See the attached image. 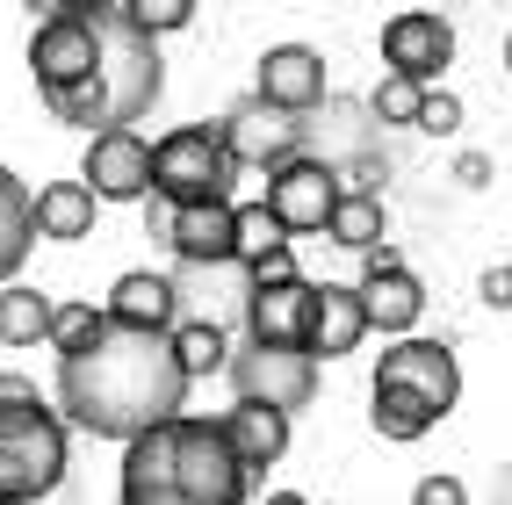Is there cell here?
Wrapping results in <instances>:
<instances>
[{"instance_id":"d6986e66","label":"cell","mask_w":512,"mask_h":505,"mask_svg":"<svg viewBox=\"0 0 512 505\" xmlns=\"http://www.w3.org/2000/svg\"><path fill=\"white\" fill-rule=\"evenodd\" d=\"M224 433H231V448H238V462H246L253 477L289 455V412H267V404H231Z\"/></svg>"},{"instance_id":"f1b7e54d","label":"cell","mask_w":512,"mask_h":505,"mask_svg":"<svg viewBox=\"0 0 512 505\" xmlns=\"http://www.w3.org/2000/svg\"><path fill=\"white\" fill-rule=\"evenodd\" d=\"M130 8H138V22L152 29V37H174V29L195 22V0H130Z\"/></svg>"},{"instance_id":"7a4b0ae2","label":"cell","mask_w":512,"mask_h":505,"mask_svg":"<svg viewBox=\"0 0 512 505\" xmlns=\"http://www.w3.org/2000/svg\"><path fill=\"white\" fill-rule=\"evenodd\" d=\"M253 469L238 462L224 419H166L123 448L116 505H246Z\"/></svg>"},{"instance_id":"cb8c5ba5","label":"cell","mask_w":512,"mask_h":505,"mask_svg":"<svg viewBox=\"0 0 512 505\" xmlns=\"http://www.w3.org/2000/svg\"><path fill=\"white\" fill-rule=\"evenodd\" d=\"M51 325H58V303L44 289H29V282L0 289V347H37V340H51Z\"/></svg>"},{"instance_id":"52a82bcc","label":"cell","mask_w":512,"mask_h":505,"mask_svg":"<svg viewBox=\"0 0 512 505\" xmlns=\"http://www.w3.org/2000/svg\"><path fill=\"white\" fill-rule=\"evenodd\" d=\"M29 73H37L44 94H73L101 73V37H94L87 0H58V8L29 29Z\"/></svg>"},{"instance_id":"7c38bea8","label":"cell","mask_w":512,"mask_h":505,"mask_svg":"<svg viewBox=\"0 0 512 505\" xmlns=\"http://www.w3.org/2000/svg\"><path fill=\"white\" fill-rule=\"evenodd\" d=\"M318 332V282H267L246 296V340L260 347H311Z\"/></svg>"},{"instance_id":"8fae6325","label":"cell","mask_w":512,"mask_h":505,"mask_svg":"<svg viewBox=\"0 0 512 505\" xmlns=\"http://www.w3.org/2000/svg\"><path fill=\"white\" fill-rule=\"evenodd\" d=\"M152 138L145 130H101L87 138V159H80V181L101 195V202H145L152 195Z\"/></svg>"},{"instance_id":"6da1fadb","label":"cell","mask_w":512,"mask_h":505,"mask_svg":"<svg viewBox=\"0 0 512 505\" xmlns=\"http://www.w3.org/2000/svg\"><path fill=\"white\" fill-rule=\"evenodd\" d=\"M188 397V368L174 354V332H130V325H101V340L58 361L51 404L65 426L94 433V441H145L152 426L181 419Z\"/></svg>"},{"instance_id":"30bf717a","label":"cell","mask_w":512,"mask_h":505,"mask_svg":"<svg viewBox=\"0 0 512 505\" xmlns=\"http://www.w3.org/2000/svg\"><path fill=\"white\" fill-rule=\"evenodd\" d=\"M383 65H390L397 80H412V87H433V80L455 65V22L433 15V8L390 15V22H383Z\"/></svg>"},{"instance_id":"484cf974","label":"cell","mask_w":512,"mask_h":505,"mask_svg":"<svg viewBox=\"0 0 512 505\" xmlns=\"http://www.w3.org/2000/svg\"><path fill=\"white\" fill-rule=\"evenodd\" d=\"M282 246H289L282 217L267 210V202H238V267H260L267 253H282Z\"/></svg>"},{"instance_id":"5bb4252c","label":"cell","mask_w":512,"mask_h":505,"mask_svg":"<svg viewBox=\"0 0 512 505\" xmlns=\"http://www.w3.org/2000/svg\"><path fill=\"white\" fill-rule=\"evenodd\" d=\"M296 138H303V123L282 116V109H267L260 94H246V101L224 116V145H231V159H238V166H260V174L289 166V159H296Z\"/></svg>"},{"instance_id":"9c48e42d","label":"cell","mask_w":512,"mask_h":505,"mask_svg":"<svg viewBox=\"0 0 512 505\" xmlns=\"http://www.w3.org/2000/svg\"><path fill=\"white\" fill-rule=\"evenodd\" d=\"M375 383H397V390H412V397H426L440 419L462 404V361H455V347L448 340H390L383 347V361H375Z\"/></svg>"},{"instance_id":"5b68a950","label":"cell","mask_w":512,"mask_h":505,"mask_svg":"<svg viewBox=\"0 0 512 505\" xmlns=\"http://www.w3.org/2000/svg\"><path fill=\"white\" fill-rule=\"evenodd\" d=\"M238 188V159L224 145V123H181L152 152V195L166 210H217Z\"/></svg>"},{"instance_id":"4dcf8cb0","label":"cell","mask_w":512,"mask_h":505,"mask_svg":"<svg viewBox=\"0 0 512 505\" xmlns=\"http://www.w3.org/2000/svg\"><path fill=\"white\" fill-rule=\"evenodd\" d=\"M412 505H469V484H462V477H448V469H433V477H419Z\"/></svg>"},{"instance_id":"2e32d148","label":"cell","mask_w":512,"mask_h":505,"mask_svg":"<svg viewBox=\"0 0 512 505\" xmlns=\"http://www.w3.org/2000/svg\"><path fill=\"white\" fill-rule=\"evenodd\" d=\"M159 231L181 267H238V202L217 210H159Z\"/></svg>"},{"instance_id":"d590c367","label":"cell","mask_w":512,"mask_h":505,"mask_svg":"<svg viewBox=\"0 0 512 505\" xmlns=\"http://www.w3.org/2000/svg\"><path fill=\"white\" fill-rule=\"evenodd\" d=\"M505 73H512V29H505Z\"/></svg>"},{"instance_id":"ffe728a7","label":"cell","mask_w":512,"mask_h":505,"mask_svg":"<svg viewBox=\"0 0 512 505\" xmlns=\"http://www.w3.org/2000/svg\"><path fill=\"white\" fill-rule=\"evenodd\" d=\"M94 217H101V195H94L87 181H44V188H37V239L73 246V239H87V231H94Z\"/></svg>"},{"instance_id":"7402d4cb","label":"cell","mask_w":512,"mask_h":505,"mask_svg":"<svg viewBox=\"0 0 512 505\" xmlns=\"http://www.w3.org/2000/svg\"><path fill=\"white\" fill-rule=\"evenodd\" d=\"M325 239L332 246H347V253H383V239H390V210H383V195L375 188H347V202L332 210V224H325Z\"/></svg>"},{"instance_id":"4316f807","label":"cell","mask_w":512,"mask_h":505,"mask_svg":"<svg viewBox=\"0 0 512 505\" xmlns=\"http://www.w3.org/2000/svg\"><path fill=\"white\" fill-rule=\"evenodd\" d=\"M426 94H433V87H412V80L383 73V80H375V94H368V109L383 116V123H412V130H419V116H426Z\"/></svg>"},{"instance_id":"f546056e","label":"cell","mask_w":512,"mask_h":505,"mask_svg":"<svg viewBox=\"0 0 512 505\" xmlns=\"http://www.w3.org/2000/svg\"><path fill=\"white\" fill-rule=\"evenodd\" d=\"M419 130H433V138H455V130H462V101H455L448 87H433V94H426V116H419Z\"/></svg>"},{"instance_id":"e575fe53","label":"cell","mask_w":512,"mask_h":505,"mask_svg":"<svg viewBox=\"0 0 512 505\" xmlns=\"http://www.w3.org/2000/svg\"><path fill=\"white\" fill-rule=\"evenodd\" d=\"M267 505H311L303 491H267Z\"/></svg>"},{"instance_id":"ac0fdd59","label":"cell","mask_w":512,"mask_h":505,"mask_svg":"<svg viewBox=\"0 0 512 505\" xmlns=\"http://www.w3.org/2000/svg\"><path fill=\"white\" fill-rule=\"evenodd\" d=\"M368 332H375V325H368L361 289H347V282H318V332H311V354H318V361H339V354H354Z\"/></svg>"},{"instance_id":"d4e9b609","label":"cell","mask_w":512,"mask_h":505,"mask_svg":"<svg viewBox=\"0 0 512 505\" xmlns=\"http://www.w3.org/2000/svg\"><path fill=\"white\" fill-rule=\"evenodd\" d=\"M174 354H181V368H188V383H195V376H217V368H231V332L210 325V318H181V325H174Z\"/></svg>"},{"instance_id":"d6a6232c","label":"cell","mask_w":512,"mask_h":505,"mask_svg":"<svg viewBox=\"0 0 512 505\" xmlns=\"http://www.w3.org/2000/svg\"><path fill=\"white\" fill-rule=\"evenodd\" d=\"M455 181H462V188H484V181H491V159H484V152H462V159H455Z\"/></svg>"},{"instance_id":"836d02e7","label":"cell","mask_w":512,"mask_h":505,"mask_svg":"<svg viewBox=\"0 0 512 505\" xmlns=\"http://www.w3.org/2000/svg\"><path fill=\"white\" fill-rule=\"evenodd\" d=\"M0 404H37V383L15 376V368H0Z\"/></svg>"},{"instance_id":"e0dca14e","label":"cell","mask_w":512,"mask_h":505,"mask_svg":"<svg viewBox=\"0 0 512 505\" xmlns=\"http://www.w3.org/2000/svg\"><path fill=\"white\" fill-rule=\"evenodd\" d=\"M101 311L116 325H130V332H174L181 325V289H174V275H159V267H130V275H116Z\"/></svg>"},{"instance_id":"1f68e13d","label":"cell","mask_w":512,"mask_h":505,"mask_svg":"<svg viewBox=\"0 0 512 505\" xmlns=\"http://www.w3.org/2000/svg\"><path fill=\"white\" fill-rule=\"evenodd\" d=\"M476 296L491 303V311H512V260H498V267H484V282H476Z\"/></svg>"},{"instance_id":"83f0119b","label":"cell","mask_w":512,"mask_h":505,"mask_svg":"<svg viewBox=\"0 0 512 505\" xmlns=\"http://www.w3.org/2000/svg\"><path fill=\"white\" fill-rule=\"evenodd\" d=\"M101 325H109V311H94V303H58V325H51L58 361H65V354H80V347H94V340H101Z\"/></svg>"},{"instance_id":"3957f363","label":"cell","mask_w":512,"mask_h":505,"mask_svg":"<svg viewBox=\"0 0 512 505\" xmlns=\"http://www.w3.org/2000/svg\"><path fill=\"white\" fill-rule=\"evenodd\" d=\"M94 37H101V73L73 94H44V109L58 123H80L87 138L101 130H138V116H152V101L166 94V58L159 37L138 22L130 0H87Z\"/></svg>"},{"instance_id":"44dd1931","label":"cell","mask_w":512,"mask_h":505,"mask_svg":"<svg viewBox=\"0 0 512 505\" xmlns=\"http://www.w3.org/2000/svg\"><path fill=\"white\" fill-rule=\"evenodd\" d=\"M29 246H37V195H29V181H15L8 166H0V289L15 282Z\"/></svg>"},{"instance_id":"ba28073f","label":"cell","mask_w":512,"mask_h":505,"mask_svg":"<svg viewBox=\"0 0 512 505\" xmlns=\"http://www.w3.org/2000/svg\"><path fill=\"white\" fill-rule=\"evenodd\" d=\"M260 202L282 217L289 239H303V231H325V224H332V210L347 202V181H339L325 159L296 152L289 166H275V174H267V195H260Z\"/></svg>"},{"instance_id":"277c9868","label":"cell","mask_w":512,"mask_h":505,"mask_svg":"<svg viewBox=\"0 0 512 505\" xmlns=\"http://www.w3.org/2000/svg\"><path fill=\"white\" fill-rule=\"evenodd\" d=\"M65 448L58 404H0V505H44L65 484Z\"/></svg>"},{"instance_id":"4fadbf2b","label":"cell","mask_w":512,"mask_h":505,"mask_svg":"<svg viewBox=\"0 0 512 505\" xmlns=\"http://www.w3.org/2000/svg\"><path fill=\"white\" fill-rule=\"evenodd\" d=\"M253 94L267 109H282V116H311L325 101V58L311 44H267L260 73H253Z\"/></svg>"},{"instance_id":"9a60e30c","label":"cell","mask_w":512,"mask_h":505,"mask_svg":"<svg viewBox=\"0 0 512 505\" xmlns=\"http://www.w3.org/2000/svg\"><path fill=\"white\" fill-rule=\"evenodd\" d=\"M354 289H361V303H368V325L412 340V325H419V311H426V289H419V275H412L390 246L361 260V282H354Z\"/></svg>"},{"instance_id":"8992f818","label":"cell","mask_w":512,"mask_h":505,"mask_svg":"<svg viewBox=\"0 0 512 505\" xmlns=\"http://www.w3.org/2000/svg\"><path fill=\"white\" fill-rule=\"evenodd\" d=\"M231 404H267V412H303L318 397V354L311 347H260V340H238L231 347Z\"/></svg>"},{"instance_id":"603a6c76","label":"cell","mask_w":512,"mask_h":505,"mask_svg":"<svg viewBox=\"0 0 512 505\" xmlns=\"http://www.w3.org/2000/svg\"><path fill=\"white\" fill-rule=\"evenodd\" d=\"M368 426L383 433V441H426V433L440 426V412L426 397L397 390V383H368Z\"/></svg>"}]
</instances>
